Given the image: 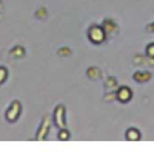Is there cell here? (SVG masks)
Masks as SVG:
<instances>
[{"instance_id":"1","label":"cell","mask_w":154,"mask_h":152,"mask_svg":"<svg viewBox=\"0 0 154 152\" xmlns=\"http://www.w3.org/2000/svg\"><path fill=\"white\" fill-rule=\"evenodd\" d=\"M90 34H91V39H92L93 41H95V42H99V41H101L103 39V31H101L100 29H98V28L91 29Z\"/></svg>"},{"instance_id":"2","label":"cell","mask_w":154,"mask_h":152,"mask_svg":"<svg viewBox=\"0 0 154 152\" xmlns=\"http://www.w3.org/2000/svg\"><path fill=\"white\" fill-rule=\"evenodd\" d=\"M130 96H131V92L127 88H122V90L119 91V93H118V97H119V99H122V101H127Z\"/></svg>"}]
</instances>
